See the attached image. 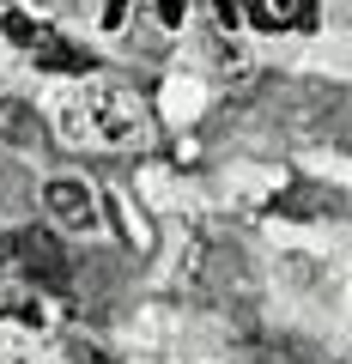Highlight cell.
<instances>
[{
    "mask_svg": "<svg viewBox=\"0 0 352 364\" xmlns=\"http://www.w3.org/2000/svg\"><path fill=\"white\" fill-rule=\"evenodd\" d=\"M85 116H92V134H104L110 146H146L152 140V109H146V97H134L128 85H104L85 104Z\"/></svg>",
    "mask_w": 352,
    "mask_h": 364,
    "instance_id": "obj_1",
    "label": "cell"
},
{
    "mask_svg": "<svg viewBox=\"0 0 352 364\" xmlns=\"http://www.w3.org/2000/svg\"><path fill=\"white\" fill-rule=\"evenodd\" d=\"M43 207L55 213V225H61V231H92L97 225V200H92V188H85V182H49V188H43Z\"/></svg>",
    "mask_w": 352,
    "mask_h": 364,
    "instance_id": "obj_2",
    "label": "cell"
},
{
    "mask_svg": "<svg viewBox=\"0 0 352 364\" xmlns=\"http://www.w3.org/2000/svg\"><path fill=\"white\" fill-rule=\"evenodd\" d=\"M31 55H37V67H43V73H92V61H85L79 49H67V43L55 37V31H43V37L31 43Z\"/></svg>",
    "mask_w": 352,
    "mask_h": 364,
    "instance_id": "obj_3",
    "label": "cell"
},
{
    "mask_svg": "<svg viewBox=\"0 0 352 364\" xmlns=\"http://www.w3.org/2000/svg\"><path fill=\"white\" fill-rule=\"evenodd\" d=\"M0 316H6V322H31V328H37L43 322V298H37V291H25V286H0Z\"/></svg>",
    "mask_w": 352,
    "mask_h": 364,
    "instance_id": "obj_5",
    "label": "cell"
},
{
    "mask_svg": "<svg viewBox=\"0 0 352 364\" xmlns=\"http://www.w3.org/2000/svg\"><path fill=\"white\" fill-rule=\"evenodd\" d=\"M110 213H116V225H122V237H128V249H134V255H152V243H158V237H152V225H146V213L134 207L128 195H110Z\"/></svg>",
    "mask_w": 352,
    "mask_h": 364,
    "instance_id": "obj_4",
    "label": "cell"
},
{
    "mask_svg": "<svg viewBox=\"0 0 352 364\" xmlns=\"http://www.w3.org/2000/svg\"><path fill=\"white\" fill-rule=\"evenodd\" d=\"M0 364H25V358H18V352H0Z\"/></svg>",
    "mask_w": 352,
    "mask_h": 364,
    "instance_id": "obj_6",
    "label": "cell"
}]
</instances>
